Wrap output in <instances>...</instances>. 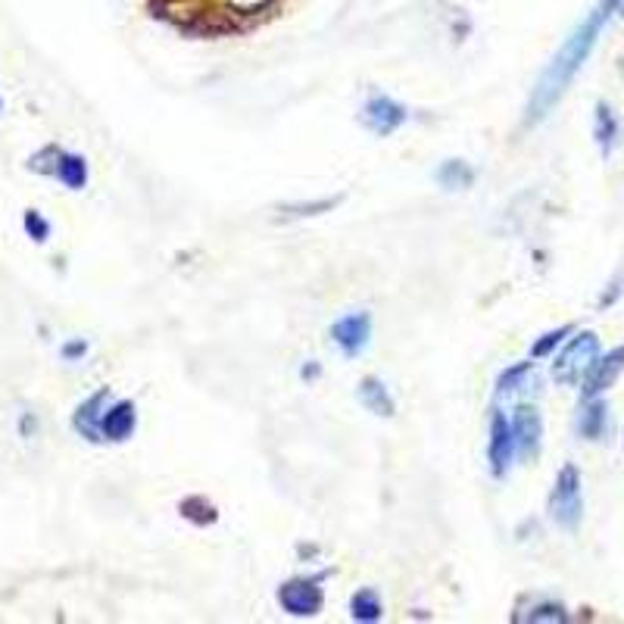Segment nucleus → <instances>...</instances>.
<instances>
[{"mask_svg": "<svg viewBox=\"0 0 624 624\" xmlns=\"http://www.w3.org/2000/svg\"><path fill=\"white\" fill-rule=\"evenodd\" d=\"M612 13H615V4H612V0H603V4L596 7V10L578 25V29L571 32V38L559 47V54L553 57L550 66L543 69L540 82H537V88H534V94H531V100H528V125L540 122L546 113H550V110L556 107V103H559V97L568 91V85L575 82V75H578L581 66L587 63L593 44H596V38H600L603 25L609 22Z\"/></svg>", "mask_w": 624, "mask_h": 624, "instance_id": "obj_1", "label": "nucleus"}, {"mask_svg": "<svg viewBox=\"0 0 624 624\" xmlns=\"http://www.w3.org/2000/svg\"><path fill=\"white\" fill-rule=\"evenodd\" d=\"M596 359H600V337H596L593 331H581L578 337H571L565 350L556 356L553 378L559 384H581Z\"/></svg>", "mask_w": 624, "mask_h": 624, "instance_id": "obj_2", "label": "nucleus"}, {"mask_svg": "<svg viewBox=\"0 0 624 624\" xmlns=\"http://www.w3.org/2000/svg\"><path fill=\"white\" fill-rule=\"evenodd\" d=\"M550 515L553 522L565 531H575L584 515V497H581V472L575 465H565L556 475L553 493H550Z\"/></svg>", "mask_w": 624, "mask_h": 624, "instance_id": "obj_3", "label": "nucleus"}, {"mask_svg": "<svg viewBox=\"0 0 624 624\" xmlns=\"http://www.w3.org/2000/svg\"><path fill=\"white\" fill-rule=\"evenodd\" d=\"M322 575L319 578H294L288 584L278 587V603L281 609L294 615V618H312L322 612V603H325V593L319 587Z\"/></svg>", "mask_w": 624, "mask_h": 624, "instance_id": "obj_4", "label": "nucleus"}, {"mask_svg": "<svg viewBox=\"0 0 624 624\" xmlns=\"http://www.w3.org/2000/svg\"><path fill=\"white\" fill-rule=\"evenodd\" d=\"M487 459H490V475L506 478L509 465L515 459V431H512V419H506V412H493V419H490Z\"/></svg>", "mask_w": 624, "mask_h": 624, "instance_id": "obj_5", "label": "nucleus"}, {"mask_svg": "<svg viewBox=\"0 0 624 624\" xmlns=\"http://www.w3.org/2000/svg\"><path fill=\"white\" fill-rule=\"evenodd\" d=\"M406 107H400L397 100H390L387 94H372L366 100V107H362V125L369 128L372 135L378 138H387V135H394L397 128L406 122Z\"/></svg>", "mask_w": 624, "mask_h": 624, "instance_id": "obj_6", "label": "nucleus"}, {"mask_svg": "<svg viewBox=\"0 0 624 624\" xmlns=\"http://www.w3.org/2000/svg\"><path fill=\"white\" fill-rule=\"evenodd\" d=\"M331 341L341 347L344 356H359L372 341V316L369 312H350L331 325Z\"/></svg>", "mask_w": 624, "mask_h": 624, "instance_id": "obj_7", "label": "nucleus"}, {"mask_svg": "<svg viewBox=\"0 0 624 624\" xmlns=\"http://www.w3.org/2000/svg\"><path fill=\"white\" fill-rule=\"evenodd\" d=\"M107 406H110V387H100V390H94V394L85 403H78L75 412H72V428H75V434L85 437L88 444H103L100 419H103V412H107Z\"/></svg>", "mask_w": 624, "mask_h": 624, "instance_id": "obj_8", "label": "nucleus"}, {"mask_svg": "<svg viewBox=\"0 0 624 624\" xmlns=\"http://www.w3.org/2000/svg\"><path fill=\"white\" fill-rule=\"evenodd\" d=\"M512 431H515V456L537 459L540 440H543V419L534 406H518L512 412Z\"/></svg>", "mask_w": 624, "mask_h": 624, "instance_id": "obj_9", "label": "nucleus"}, {"mask_svg": "<svg viewBox=\"0 0 624 624\" xmlns=\"http://www.w3.org/2000/svg\"><path fill=\"white\" fill-rule=\"evenodd\" d=\"M624 372V347H615L612 353L600 356L593 362V369L584 378V400H593L606 394V390L618 381V375Z\"/></svg>", "mask_w": 624, "mask_h": 624, "instance_id": "obj_10", "label": "nucleus"}, {"mask_svg": "<svg viewBox=\"0 0 624 624\" xmlns=\"http://www.w3.org/2000/svg\"><path fill=\"white\" fill-rule=\"evenodd\" d=\"M138 425V409L132 400H116L107 406V412H103L100 419V434L103 440H110V444H122V440L132 437Z\"/></svg>", "mask_w": 624, "mask_h": 624, "instance_id": "obj_11", "label": "nucleus"}, {"mask_svg": "<svg viewBox=\"0 0 624 624\" xmlns=\"http://www.w3.org/2000/svg\"><path fill=\"white\" fill-rule=\"evenodd\" d=\"M88 160L82 153H69V150H60V160H57V169H54V178L60 185H66L69 191H82L88 185Z\"/></svg>", "mask_w": 624, "mask_h": 624, "instance_id": "obj_12", "label": "nucleus"}, {"mask_svg": "<svg viewBox=\"0 0 624 624\" xmlns=\"http://www.w3.org/2000/svg\"><path fill=\"white\" fill-rule=\"evenodd\" d=\"M359 400H362V406H366L369 412L384 415V419H390L394 409H397L394 397H390V390L378 378H362L359 381Z\"/></svg>", "mask_w": 624, "mask_h": 624, "instance_id": "obj_13", "label": "nucleus"}, {"mask_svg": "<svg viewBox=\"0 0 624 624\" xmlns=\"http://www.w3.org/2000/svg\"><path fill=\"white\" fill-rule=\"evenodd\" d=\"M606 425H609V409L600 397L587 400V406L581 409V419H578V431L581 437L587 440H600L606 434Z\"/></svg>", "mask_w": 624, "mask_h": 624, "instance_id": "obj_14", "label": "nucleus"}, {"mask_svg": "<svg viewBox=\"0 0 624 624\" xmlns=\"http://www.w3.org/2000/svg\"><path fill=\"white\" fill-rule=\"evenodd\" d=\"M593 138H596V144H600L603 156H609V153H612V147L618 144V119H615V113L606 107V103H596Z\"/></svg>", "mask_w": 624, "mask_h": 624, "instance_id": "obj_15", "label": "nucleus"}, {"mask_svg": "<svg viewBox=\"0 0 624 624\" xmlns=\"http://www.w3.org/2000/svg\"><path fill=\"white\" fill-rule=\"evenodd\" d=\"M350 615H353L356 621H366V624H372V621H381L384 609H381L378 593H375L372 587L359 590V593L353 596V600H350Z\"/></svg>", "mask_w": 624, "mask_h": 624, "instance_id": "obj_16", "label": "nucleus"}, {"mask_svg": "<svg viewBox=\"0 0 624 624\" xmlns=\"http://www.w3.org/2000/svg\"><path fill=\"white\" fill-rule=\"evenodd\" d=\"M181 515L188 518L191 525H197V528H206V525H213L216 518H219V512H216V506L206 500V497H185L181 500Z\"/></svg>", "mask_w": 624, "mask_h": 624, "instance_id": "obj_17", "label": "nucleus"}, {"mask_svg": "<svg viewBox=\"0 0 624 624\" xmlns=\"http://www.w3.org/2000/svg\"><path fill=\"white\" fill-rule=\"evenodd\" d=\"M437 181L444 188H472V181H475V172H472V166L468 163H462V160H447L444 166L437 169Z\"/></svg>", "mask_w": 624, "mask_h": 624, "instance_id": "obj_18", "label": "nucleus"}, {"mask_svg": "<svg viewBox=\"0 0 624 624\" xmlns=\"http://www.w3.org/2000/svg\"><path fill=\"white\" fill-rule=\"evenodd\" d=\"M571 615L565 612V606H559V603H553V600H537V603H531V609H528V615H518L515 621H568Z\"/></svg>", "mask_w": 624, "mask_h": 624, "instance_id": "obj_19", "label": "nucleus"}, {"mask_svg": "<svg viewBox=\"0 0 624 624\" xmlns=\"http://www.w3.org/2000/svg\"><path fill=\"white\" fill-rule=\"evenodd\" d=\"M60 150H63V147H57V144L41 147L38 153L29 156V169L38 172V175H50V178H54V169H57V160H60Z\"/></svg>", "mask_w": 624, "mask_h": 624, "instance_id": "obj_20", "label": "nucleus"}, {"mask_svg": "<svg viewBox=\"0 0 624 624\" xmlns=\"http://www.w3.org/2000/svg\"><path fill=\"white\" fill-rule=\"evenodd\" d=\"M534 362H518V366H509L500 378H497V394H512V390H518L525 384V378L531 375Z\"/></svg>", "mask_w": 624, "mask_h": 624, "instance_id": "obj_21", "label": "nucleus"}, {"mask_svg": "<svg viewBox=\"0 0 624 624\" xmlns=\"http://www.w3.org/2000/svg\"><path fill=\"white\" fill-rule=\"evenodd\" d=\"M22 228H25V234H29L35 244H44L50 238V231H54V228H50V222L38 210H25L22 213Z\"/></svg>", "mask_w": 624, "mask_h": 624, "instance_id": "obj_22", "label": "nucleus"}, {"mask_svg": "<svg viewBox=\"0 0 624 624\" xmlns=\"http://www.w3.org/2000/svg\"><path fill=\"white\" fill-rule=\"evenodd\" d=\"M571 331H575L571 325H562V328H556V331H546V334L540 337V341L531 347V359H543V356H550V353H553V350L565 341V337H568Z\"/></svg>", "mask_w": 624, "mask_h": 624, "instance_id": "obj_23", "label": "nucleus"}, {"mask_svg": "<svg viewBox=\"0 0 624 624\" xmlns=\"http://www.w3.org/2000/svg\"><path fill=\"white\" fill-rule=\"evenodd\" d=\"M337 203H341V197H337V200H319V203H300V206H291V213L294 216H316V213L334 210Z\"/></svg>", "mask_w": 624, "mask_h": 624, "instance_id": "obj_24", "label": "nucleus"}, {"mask_svg": "<svg viewBox=\"0 0 624 624\" xmlns=\"http://www.w3.org/2000/svg\"><path fill=\"white\" fill-rule=\"evenodd\" d=\"M60 356H63L66 362H78V359H85V356H88V341H82V337H78V341H66V344H63V350H60Z\"/></svg>", "mask_w": 624, "mask_h": 624, "instance_id": "obj_25", "label": "nucleus"}, {"mask_svg": "<svg viewBox=\"0 0 624 624\" xmlns=\"http://www.w3.org/2000/svg\"><path fill=\"white\" fill-rule=\"evenodd\" d=\"M35 431H38V419H35L32 412H25L22 419H19V434H22V437H32Z\"/></svg>", "mask_w": 624, "mask_h": 624, "instance_id": "obj_26", "label": "nucleus"}, {"mask_svg": "<svg viewBox=\"0 0 624 624\" xmlns=\"http://www.w3.org/2000/svg\"><path fill=\"white\" fill-rule=\"evenodd\" d=\"M612 4H615V13H621V16H624V0H612Z\"/></svg>", "mask_w": 624, "mask_h": 624, "instance_id": "obj_27", "label": "nucleus"}, {"mask_svg": "<svg viewBox=\"0 0 624 624\" xmlns=\"http://www.w3.org/2000/svg\"><path fill=\"white\" fill-rule=\"evenodd\" d=\"M0 113H4V97H0Z\"/></svg>", "mask_w": 624, "mask_h": 624, "instance_id": "obj_28", "label": "nucleus"}]
</instances>
